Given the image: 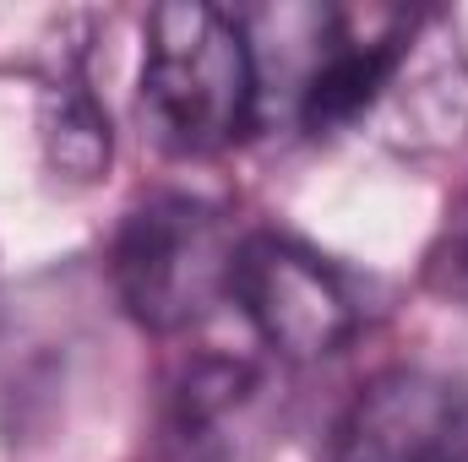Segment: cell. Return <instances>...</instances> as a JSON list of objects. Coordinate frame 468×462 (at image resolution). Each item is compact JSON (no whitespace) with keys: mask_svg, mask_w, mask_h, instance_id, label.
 <instances>
[{"mask_svg":"<svg viewBox=\"0 0 468 462\" xmlns=\"http://www.w3.org/2000/svg\"><path fill=\"white\" fill-rule=\"evenodd\" d=\"M136 115L169 158H218L261 120V77L245 16L207 0L147 11Z\"/></svg>","mask_w":468,"mask_h":462,"instance_id":"cell-1","label":"cell"},{"mask_svg":"<svg viewBox=\"0 0 468 462\" xmlns=\"http://www.w3.org/2000/svg\"><path fill=\"white\" fill-rule=\"evenodd\" d=\"M38 142H44V163L71 180V185H93L110 174L115 158V131L110 110L99 104V93L88 88V71L71 66L44 88V110H38Z\"/></svg>","mask_w":468,"mask_h":462,"instance_id":"cell-7","label":"cell"},{"mask_svg":"<svg viewBox=\"0 0 468 462\" xmlns=\"http://www.w3.org/2000/svg\"><path fill=\"white\" fill-rule=\"evenodd\" d=\"M431 283L447 299L468 305V207L452 218V229L441 234V245L431 250Z\"/></svg>","mask_w":468,"mask_h":462,"instance_id":"cell-8","label":"cell"},{"mask_svg":"<svg viewBox=\"0 0 468 462\" xmlns=\"http://www.w3.org/2000/svg\"><path fill=\"white\" fill-rule=\"evenodd\" d=\"M234 256L239 234L218 202L191 191H153L120 213L110 239V283L142 332L180 338L229 305Z\"/></svg>","mask_w":468,"mask_h":462,"instance_id":"cell-2","label":"cell"},{"mask_svg":"<svg viewBox=\"0 0 468 462\" xmlns=\"http://www.w3.org/2000/svg\"><path fill=\"white\" fill-rule=\"evenodd\" d=\"M370 125H381L403 147H447L468 131V60L458 27L441 11H420L414 38L398 60V77Z\"/></svg>","mask_w":468,"mask_h":462,"instance_id":"cell-6","label":"cell"},{"mask_svg":"<svg viewBox=\"0 0 468 462\" xmlns=\"http://www.w3.org/2000/svg\"><path fill=\"white\" fill-rule=\"evenodd\" d=\"M420 11H305L311 55L294 82V120L311 136L365 131L414 38Z\"/></svg>","mask_w":468,"mask_h":462,"instance_id":"cell-4","label":"cell"},{"mask_svg":"<svg viewBox=\"0 0 468 462\" xmlns=\"http://www.w3.org/2000/svg\"><path fill=\"white\" fill-rule=\"evenodd\" d=\"M322 462H468V386L420 364L370 375L338 414Z\"/></svg>","mask_w":468,"mask_h":462,"instance_id":"cell-5","label":"cell"},{"mask_svg":"<svg viewBox=\"0 0 468 462\" xmlns=\"http://www.w3.org/2000/svg\"><path fill=\"white\" fill-rule=\"evenodd\" d=\"M229 305L289 364H316L359 332L349 278L289 234H245L234 256Z\"/></svg>","mask_w":468,"mask_h":462,"instance_id":"cell-3","label":"cell"}]
</instances>
